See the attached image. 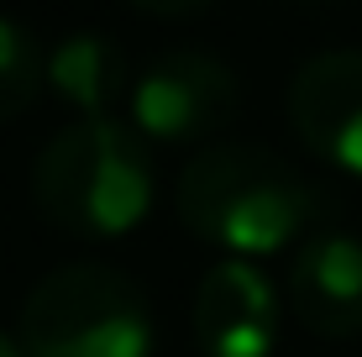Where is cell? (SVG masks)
Returning a JSON list of instances; mask_svg holds the SVG:
<instances>
[{
  "label": "cell",
  "instance_id": "obj_1",
  "mask_svg": "<svg viewBox=\"0 0 362 357\" xmlns=\"http://www.w3.org/2000/svg\"><path fill=\"white\" fill-rule=\"evenodd\" d=\"M173 211L226 257H268L315 221L320 194L289 158L257 142H216L184 163Z\"/></svg>",
  "mask_w": 362,
  "mask_h": 357
},
{
  "label": "cell",
  "instance_id": "obj_2",
  "mask_svg": "<svg viewBox=\"0 0 362 357\" xmlns=\"http://www.w3.org/2000/svg\"><path fill=\"white\" fill-rule=\"evenodd\" d=\"M153 147L132 121L100 116V121H69L53 131V142L37 153L32 194L37 211L69 237H121L153 205Z\"/></svg>",
  "mask_w": 362,
  "mask_h": 357
},
{
  "label": "cell",
  "instance_id": "obj_3",
  "mask_svg": "<svg viewBox=\"0 0 362 357\" xmlns=\"http://www.w3.org/2000/svg\"><path fill=\"white\" fill-rule=\"evenodd\" d=\"M27 357H153V305L110 263H64L21 300Z\"/></svg>",
  "mask_w": 362,
  "mask_h": 357
},
{
  "label": "cell",
  "instance_id": "obj_4",
  "mask_svg": "<svg viewBox=\"0 0 362 357\" xmlns=\"http://www.w3.org/2000/svg\"><path fill=\"white\" fill-rule=\"evenodd\" d=\"M242 84L216 53H163L132 79L127 116L147 142H205L231 127Z\"/></svg>",
  "mask_w": 362,
  "mask_h": 357
},
{
  "label": "cell",
  "instance_id": "obj_5",
  "mask_svg": "<svg viewBox=\"0 0 362 357\" xmlns=\"http://www.w3.org/2000/svg\"><path fill=\"white\" fill-rule=\"evenodd\" d=\"M289 121L320 163L362 179V47L315 53L294 74Z\"/></svg>",
  "mask_w": 362,
  "mask_h": 357
},
{
  "label": "cell",
  "instance_id": "obj_6",
  "mask_svg": "<svg viewBox=\"0 0 362 357\" xmlns=\"http://www.w3.org/2000/svg\"><path fill=\"white\" fill-rule=\"evenodd\" d=\"M194 341L205 357H273L279 294L247 257H221L194 289Z\"/></svg>",
  "mask_w": 362,
  "mask_h": 357
},
{
  "label": "cell",
  "instance_id": "obj_7",
  "mask_svg": "<svg viewBox=\"0 0 362 357\" xmlns=\"http://www.w3.org/2000/svg\"><path fill=\"white\" fill-rule=\"evenodd\" d=\"M289 310L326 341L362 336V242L346 231L305 237L289 263Z\"/></svg>",
  "mask_w": 362,
  "mask_h": 357
},
{
  "label": "cell",
  "instance_id": "obj_8",
  "mask_svg": "<svg viewBox=\"0 0 362 357\" xmlns=\"http://www.w3.org/2000/svg\"><path fill=\"white\" fill-rule=\"evenodd\" d=\"M47 90H53L69 110H79V121L116 116V105L132 100L127 47L110 42L105 32L64 37V42L47 53Z\"/></svg>",
  "mask_w": 362,
  "mask_h": 357
},
{
  "label": "cell",
  "instance_id": "obj_9",
  "mask_svg": "<svg viewBox=\"0 0 362 357\" xmlns=\"http://www.w3.org/2000/svg\"><path fill=\"white\" fill-rule=\"evenodd\" d=\"M47 84V58L21 21L0 16V121H16Z\"/></svg>",
  "mask_w": 362,
  "mask_h": 357
},
{
  "label": "cell",
  "instance_id": "obj_10",
  "mask_svg": "<svg viewBox=\"0 0 362 357\" xmlns=\"http://www.w3.org/2000/svg\"><path fill=\"white\" fill-rule=\"evenodd\" d=\"M136 11H147V16H194V11L216 6V0H132Z\"/></svg>",
  "mask_w": 362,
  "mask_h": 357
},
{
  "label": "cell",
  "instance_id": "obj_11",
  "mask_svg": "<svg viewBox=\"0 0 362 357\" xmlns=\"http://www.w3.org/2000/svg\"><path fill=\"white\" fill-rule=\"evenodd\" d=\"M0 357H27V347H21V336H11V331H0Z\"/></svg>",
  "mask_w": 362,
  "mask_h": 357
}]
</instances>
